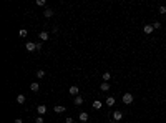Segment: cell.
<instances>
[{"instance_id":"cell-8","label":"cell","mask_w":166,"mask_h":123,"mask_svg":"<svg viewBox=\"0 0 166 123\" xmlns=\"http://www.w3.org/2000/svg\"><path fill=\"white\" fill-rule=\"evenodd\" d=\"M37 111H38V115L42 117V115L47 113V107H45V105H38V107H37Z\"/></svg>"},{"instance_id":"cell-25","label":"cell","mask_w":166,"mask_h":123,"mask_svg":"<svg viewBox=\"0 0 166 123\" xmlns=\"http://www.w3.org/2000/svg\"><path fill=\"white\" fill-rule=\"evenodd\" d=\"M40 50H42V43L38 42V43H37V52H40Z\"/></svg>"},{"instance_id":"cell-24","label":"cell","mask_w":166,"mask_h":123,"mask_svg":"<svg viewBox=\"0 0 166 123\" xmlns=\"http://www.w3.org/2000/svg\"><path fill=\"white\" fill-rule=\"evenodd\" d=\"M73 121H75V120H73L72 117H66V118H65V123H73Z\"/></svg>"},{"instance_id":"cell-26","label":"cell","mask_w":166,"mask_h":123,"mask_svg":"<svg viewBox=\"0 0 166 123\" xmlns=\"http://www.w3.org/2000/svg\"><path fill=\"white\" fill-rule=\"evenodd\" d=\"M15 123H23V120L22 118H15Z\"/></svg>"},{"instance_id":"cell-4","label":"cell","mask_w":166,"mask_h":123,"mask_svg":"<svg viewBox=\"0 0 166 123\" xmlns=\"http://www.w3.org/2000/svg\"><path fill=\"white\" fill-rule=\"evenodd\" d=\"M121 118H123V111H120V110L113 111V120H115V121H120Z\"/></svg>"},{"instance_id":"cell-17","label":"cell","mask_w":166,"mask_h":123,"mask_svg":"<svg viewBox=\"0 0 166 123\" xmlns=\"http://www.w3.org/2000/svg\"><path fill=\"white\" fill-rule=\"evenodd\" d=\"M43 77H45V70L38 68V70H37V78H43Z\"/></svg>"},{"instance_id":"cell-11","label":"cell","mask_w":166,"mask_h":123,"mask_svg":"<svg viewBox=\"0 0 166 123\" xmlns=\"http://www.w3.org/2000/svg\"><path fill=\"white\" fill-rule=\"evenodd\" d=\"M53 110L56 111V113H63V111L66 110V107H62V105H55V107H53Z\"/></svg>"},{"instance_id":"cell-6","label":"cell","mask_w":166,"mask_h":123,"mask_svg":"<svg viewBox=\"0 0 166 123\" xmlns=\"http://www.w3.org/2000/svg\"><path fill=\"white\" fill-rule=\"evenodd\" d=\"M78 120L82 123H86L88 121V113H86V111H82V113L78 115Z\"/></svg>"},{"instance_id":"cell-9","label":"cell","mask_w":166,"mask_h":123,"mask_svg":"<svg viewBox=\"0 0 166 123\" xmlns=\"http://www.w3.org/2000/svg\"><path fill=\"white\" fill-rule=\"evenodd\" d=\"M48 37H50V35H48V32H40V35H38V38H40L42 42H45V40H48Z\"/></svg>"},{"instance_id":"cell-23","label":"cell","mask_w":166,"mask_h":123,"mask_svg":"<svg viewBox=\"0 0 166 123\" xmlns=\"http://www.w3.org/2000/svg\"><path fill=\"white\" fill-rule=\"evenodd\" d=\"M35 123H43V117H40V115H38L37 120H35Z\"/></svg>"},{"instance_id":"cell-15","label":"cell","mask_w":166,"mask_h":123,"mask_svg":"<svg viewBox=\"0 0 166 123\" xmlns=\"http://www.w3.org/2000/svg\"><path fill=\"white\" fill-rule=\"evenodd\" d=\"M101 107H103V103H101L100 100H95V101H93V108H95V110H100Z\"/></svg>"},{"instance_id":"cell-3","label":"cell","mask_w":166,"mask_h":123,"mask_svg":"<svg viewBox=\"0 0 166 123\" xmlns=\"http://www.w3.org/2000/svg\"><path fill=\"white\" fill-rule=\"evenodd\" d=\"M68 92H70V95H73V97H78V95H80V90H78V87H76V85H72Z\"/></svg>"},{"instance_id":"cell-22","label":"cell","mask_w":166,"mask_h":123,"mask_svg":"<svg viewBox=\"0 0 166 123\" xmlns=\"http://www.w3.org/2000/svg\"><path fill=\"white\" fill-rule=\"evenodd\" d=\"M37 5L38 7H45V0H37Z\"/></svg>"},{"instance_id":"cell-13","label":"cell","mask_w":166,"mask_h":123,"mask_svg":"<svg viewBox=\"0 0 166 123\" xmlns=\"http://www.w3.org/2000/svg\"><path fill=\"white\" fill-rule=\"evenodd\" d=\"M25 100H27V98H25V95H23V93H20L18 97H17V103H20V105L25 103Z\"/></svg>"},{"instance_id":"cell-7","label":"cell","mask_w":166,"mask_h":123,"mask_svg":"<svg viewBox=\"0 0 166 123\" xmlns=\"http://www.w3.org/2000/svg\"><path fill=\"white\" fill-rule=\"evenodd\" d=\"M73 103H75V107H80V105H83V97H82V95L75 97V98H73Z\"/></svg>"},{"instance_id":"cell-18","label":"cell","mask_w":166,"mask_h":123,"mask_svg":"<svg viewBox=\"0 0 166 123\" xmlns=\"http://www.w3.org/2000/svg\"><path fill=\"white\" fill-rule=\"evenodd\" d=\"M18 35H20V37H22V38H25L27 35H28V30H27V29H22V30L18 32Z\"/></svg>"},{"instance_id":"cell-20","label":"cell","mask_w":166,"mask_h":123,"mask_svg":"<svg viewBox=\"0 0 166 123\" xmlns=\"http://www.w3.org/2000/svg\"><path fill=\"white\" fill-rule=\"evenodd\" d=\"M158 12H160L161 15H163V13H166V7H164V5H161L160 8H158Z\"/></svg>"},{"instance_id":"cell-5","label":"cell","mask_w":166,"mask_h":123,"mask_svg":"<svg viewBox=\"0 0 166 123\" xmlns=\"http://www.w3.org/2000/svg\"><path fill=\"white\" fill-rule=\"evenodd\" d=\"M25 48H27L28 52H35V50H37V43H33V42H27Z\"/></svg>"},{"instance_id":"cell-21","label":"cell","mask_w":166,"mask_h":123,"mask_svg":"<svg viewBox=\"0 0 166 123\" xmlns=\"http://www.w3.org/2000/svg\"><path fill=\"white\" fill-rule=\"evenodd\" d=\"M153 27H154V30L161 29V22H154V23H153Z\"/></svg>"},{"instance_id":"cell-2","label":"cell","mask_w":166,"mask_h":123,"mask_svg":"<svg viewBox=\"0 0 166 123\" xmlns=\"http://www.w3.org/2000/svg\"><path fill=\"white\" fill-rule=\"evenodd\" d=\"M153 30H154V27H153V25H150V23H148V25H143V33L151 35V33H153Z\"/></svg>"},{"instance_id":"cell-16","label":"cell","mask_w":166,"mask_h":123,"mask_svg":"<svg viewBox=\"0 0 166 123\" xmlns=\"http://www.w3.org/2000/svg\"><path fill=\"white\" fill-rule=\"evenodd\" d=\"M113 105H115V98H113V97H108L106 98V107H113Z\"/></svg>"},{"instance_id":"cell-19","label":"cell","mask_w":166,"mask_h":123,"mask_svg":"<svg viewBox=\"0 0 166 123\" xmlns=\"http://www.w3.org/2000/svg\"><path fill=\"white\" fill-rule=\"evenodd\" d=\"M110 78H111V73H110V72H105V73H103V82H108Z\"/></svg>"},{"instance_id":"cell-14","label":"cell","mask_w":166,"mask_h":123,"mask_svg":"<svg viewBox=\"0 0 166 123\" xmlns=\"http://www.w3.org/2000/svg\"><path fill=\"white\" fill-rule=\"evenodd\" d=\"M43 15L47 17V18H52V17H53V10H52V8H47V10L43 12Z\"/></svg>"},{"instance_id":"cell-27","label":"cell","mask_w":166,"mask_h":123,"mask_svg":"<svg viewBox=\"0 0 166 123\" xmlns=\"http://www.w3.org/2000/svg\"><path fill=\"white\" fill-rule=\"evenodd\" d=\"M108 123H116V121H115V120H111V121H108Z\"/></svg>"},{"instance_id":"cell-12","label":"cell","mask_w":166,"mask_h":123,"mask_svg":"<svg viewBox=\"0 0 166 123\" xmlns=\"http://www.w3.org/2000/svg\"><path fill=\"white\" fill-rule=\"evenodd\" d=\"M30 90L32 92H38V90H40V85H38V82H33L30 85Z\"/></svg>"},{"instance_id":"cell-1","label":"cell","mask_w":166,"mask_h":123,"mask_svg":"<svg viewBox=\"0 0 166 123\" xmlns=\"http://www.w3.org/2000/svg\"><path fill=\"white\" fill-rule=\"evenodd\" d=\"M121 100H123V103H125V105H131L133 100H135V97H133V93H123Z\"/></svg>"},{"instance_id":"cell-10","label":"cell","mask_w":166,"mask_h":123,"mask_svg":"<svg viewBox=\"0 0 166 123\" xmlns=\"http://www.w3.org/2000/svg\"><path fill=\"white\" fill-rule=\"evenodd\" d=\"M100 90H101V92H108V90H110V83H108V82H101Z\"/></svg>"}]
</instances>
